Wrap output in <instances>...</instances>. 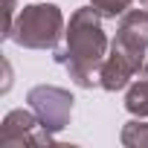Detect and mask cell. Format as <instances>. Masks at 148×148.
Segmentation results:
<instances>
[{"mask_svg": "<svg viewBox=\"0 0 148 148\" xmlns=\"http://www.w3.org/2000/svg\"><path fill=\"white\" fill-rule=\"evenodd\" d=\"M108 58V35L102 29V15L93 6L76 9L64 29L61 44L55 47V61L79 87L90 90L99 84V73Z\"/></svg>", "mask_w": 148, "mask_h": 148, "instance_id": "obj_1", "label": "cell"}, {"mask_svg": "<svg viewBox=\"0 0 148 148\" xmlns=\"http://www.w3.org/2000/svg\"><path fill=\"white\" fill-rule=\"evenodd\" d=\"M64 38V15L52 3H29L18 12L9 41L23 49H55Z\"/></svg>", "mask_w": 148, "mask_h": 148, "instance_id": "obj_2", "label": "cell"}, {"mask_svg": "<svg viewBox=\"0 0 148 148\" xmlns=\"http://www.w3.org/2000/svg\"><path fill=\"white\" fill-rule=\"evenodd\" d=\"M26 102H29V108L35 110V116L41 119V125L49 134H58V131H64L70 125V116H73L70 90L55 87V84H38V87L29 90Z\"/></svg>", "mask_w": 148, "mask_h": 148, "instance_id": "obj_3", "label": "cell"}, {"mask_svg": "<svg viewBox=\"0 0 148 148\" xmlns=\"http://www.w3.org/2000/svg\"><path fill=\"white\" fill-rule=\"evenodd\" d=\"M55 136L41 125L35 110H9L0 125V145L3 148H21V145H52Z\"/></svg>", "mask_w": 148, "mask_h": 148, "instance_id": "obj_4", "label": "cell"}, {"mask_svg": "<svg viewBox=\"0 0 148 148\" xmlns=\"http://www.w3.org/2000/svg\"><path fill=\"white\" fill-rule=\"evenodd\" d=\"M113 49H119L122 55L134 58L139 67L145 64V49H148V9H128L119 18V29L116 38L110 44Z\"/></svg>", "mask_w": 148, "mask_h": 148, "instance_id": "obj_5", "label": "cell"}, {"mask_svg": "<svg viewBox=\"0 0 148 148\" xmlns=\"http://www.w3.org/2000/svg\"><path fill=\"white\" fill-rule=\"evenodd\" d=\"M125 108L134 113V116H148V79L142 76V79H136L131 87H128V93H125Z\"/></svg>", "mask_w": 148, "mask_h": 148, "instance_id": "obj_6", "label": "cell"}, {"mask_svg": "<svg viewBox=\"0 0 148 148\" xmlns=\"http://www.w3.org/2000/svg\"><path fill=\"white\" fill-rule=\"evenodd\" d=\"M122 145H128V148H148V122H139V119H134V122H128L125 128H122Z\"/></svg>", "mask_w": 148, "mask_h": 148, "instance_id": "obj_7", "label": "cell"}, {"mask_svg": "<svg viewBox=\"0 0 148 148\" xmlns=\"http://www.w3.org/2000/svg\"><path fill=\"white\" fill-rule=\"evenodd\" d=\"M131 3H134V0H90V6H93L102 18H116V15H125Z\"/></svg>", "mask_w": 148, "mask_h": 148, "instance_id": "obj_8", "label": "cell"}, {"mask_svg": "<svg viewBox=\"0 0 148 148\" xmlns=\"http://www.w3.org/2000/svg\"><path fill=\"white\" fill-rule=\"evenodd\" d=\"M12 26H15V0H6V32H3V38H6V41H9Z\"/></svg>", "mask_w": 148, "mask_h": 148, "instance_id": "obj_9", "label": "cell"}, {"mask_svg": "<svg viewBox=\"0 0 148 148\" xmlns=\"http://www.w3.org/2000/svg\"><path fill=\"white\" fill-rule=\"evenodd\" d=\"M139 73H142V76H145V79H148V61H145V64H142V70H139Z\"/></svg>", "mask_w": 148, "mask_h": 148, "instance_id": "obj_10", "label": "cell"}, {"mask_svg": "<svg viewBox=\"0 0 148 148\" xmlns=\"http://www.w3.org/2000/svg\"><path fill=\"white\" fill-rule=\"evenodd\" d=\"M139 6H145V9H148V0H139Z\"/></svg>", "mask_w": 148, "mask_h": 148, "instance_id": "obj_11", "label": "cell"}]
</instances>
